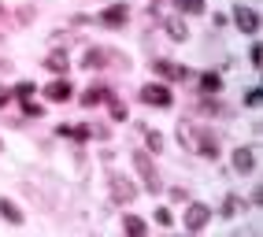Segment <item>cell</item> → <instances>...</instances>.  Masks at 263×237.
I'll list each match as a JSON object with an SVG mask.
<instances>
[{
	"label": "cell",
	"mask_w": 263,
	"mask_h": 237,
	"mask_svg": "<svg viewBox=\"0 0 263 237\" xmlns=\"http://www.w3.org/2000/svg\"><path fill=\"white\" fill-rule=\"evenodd\" d=\"M241 211V196H230V200H226V211L222 215H237Z\"/></svg>",
	"instance_id": "cell-20"
},
{
	"label": "cell",
	"mask_w": 263,
	"mask_h": 237,
	"mask_svg": "<svg viewBox=\"0 0 263 237\" xmlns=\"http://www.w3.org/2000/svg\"><path fill=\"white\" fill-rule=\"evenodd\" d=\"M122 230H126V233H145L148 226H145V219H137V215H126V219H122Z\"/></svg>",
	"instance_id": "cell-11"
},
{
	"label": "cell",
	"mask_w": 263,
	"mask_h": 237,
	"mask_svg": "<svg viewBox=\"0 0 263 237\" xmlns=\"http://www.w3.org/2000/svg\"><path fill=\"white\" fill-rule=\"evenodd\" d=\"M156 219H160V226H171V223H174V219H171V211H167V208H156Z\"/></svg>",
	"instance_id": "cell-21"
},
{
	"label": "cell",
	"mask_w": 263,
	"mask_h": 237,
	"mask_svg": "<svg viewBox=\"0 0 263 237\" xmlns=\"http://www.w3.org/2000/svg\"><path fill=\"white\" fill-rule=\"evenodd\" d=\"M234 19H237V26H241L245 33H256V26H259V19H256L252 8H234Z\"/></svg>",
	"instance_id": "cell-6"
},
{
	"label": "cell",
	"mask_w": 263,
	"mask_h": 237,
	"mask_svg": "<svg viewBox=\"0 0 263 237\" xmlns=\"http://www.w3.org/2000/svg\"><path fill=\"white\" fill-rule=\"evenodd\" d=\"M152 71L160 74V78H189L185 67H174L171 60H156V63H152Z\"/></svg>",
	"instance_id": "cell-5"
},
{
	"label": "cell",
	"mask_w": 263,
	"mask_h": 237,
	"mask_svg": "<svg viewBox=\"0 0 263 237\" xmlns=\"http://www.w3.org/2000/svg\"><path fill=\"white\" fill-rule=\"evenodd\" d=\"M245 104L256 108V104H259V89H249V93H245Z\"/></svg>",
	"instance_id": "cell-22"
},
{
	"label": "cell",
	"mask_w": 263,
	"mask_h": 237,
	"mask_svg": "<svg viewBox=\"0 0 263 237\" xmlns=\"http://www.w3.org/2000/svg\"><path fill=\"white\" fill-rule=\"evenodd\" d=\"M145 137H148V148H152V152H160V148H163V137H160L156 130H145Z\"/></svg>",
	"instance_id": "cell-19"
},
{
	"label": "cell",
	"mask_w": 263,
	"mask_h": 237,
	"mask_svg": "<svg viewBox=\"0 0 263 237\" xmlns=\"http://www.w3.org/2000/svg\"><path fill=\"white\" fill-rule=\"evenodd\" d=\"M200 89L204 93H219L222 89V78L219 74H200Z\"/></svg>",
	"instance_id": "cell-12"
},
{
	"label": "cell",
	"mask_w": 263,
	"mask_h": 237,
	"mask_svg": "<svg viewBox=\"0 0 263 237\" xmlns=\"http://www.w3.org/2000/svg\"><path fill=\"white\" fill-rule=\"evenodd\" d=\"M104 60H108V52H104V48H89L82 67H104Z\"/></svg>",
	"instance_id": "cell-13"
},
{
	"label": "cell",
	"mask_w": 263,
	"mask_h": 237,
	"mask_svg": "<svg viewBox=\"0 0 263 237\" xmlns=\"http://www.w3.org/2000/svg\"><path fill=\"white\" fill-rule=\"evenodd\" d=\"M208 219H212V208H208V204H193V208L185 211V230H193V233L204 230Z\"/></svg>",
	"instance_id": "cell-2"
},
{
	"label": "cell",
	"mask_w": 263,
	"mask_h": 237,
	"mask_svg": "<svg viewBox=\"0 0 263 237\" xmlns=\"http://www.w3.org/2000/svg\"><path fill=\"white\" fill-rule=\"evenodd\" d=\"M41 111H45L41 104H33V100H26V115H41Z\"/></svg>",
	"instance_id": "cell-23"
},
{
	"label": "cell",
	"mask_w": 263,
	"mask_h": 237,
	"mask_svg": "<svg viewBox=\"0 0 263 237\" xmlns=\"http://www.w3.org/2000/svg\"><path fill=\"white\" fill-rule=\"evenodd\" d=\"M111 115L115 118H126V104H111Z\"/></svg>",
	"instance_id": "cell-24"
},
{
	"label": "cell",
	"mask_w": 263,
	"mask_h": 237,
	"mask_svg": "<svg viewBox=\"0 0 263 237\" xmlns=\"http://www.w3.org/2000/svg\"><path fill=\"white\" fill-rule=\"evenodd\" d=\"M200 152L204 156H219V137H212L208 130H200Z\"/></svg>",
	"instance_id": "cell-10"
},
{
	"label": "cell",
	"mask_w": 263,
	"mask_h": 237,
	"mask_svg": "<svg viewBox=\"0 0 263 237\" xmlns=\"http://www.w3.org/2000/svg\"><path fill=\"white\" fill-rule=\"evenodd\" d=\"M0 215L4 219H11V223H23V211L11 204V200H0Z\"/></svg>",
	"instance_id": "cell-14"
},
{
	"label": "cell",
	"mask_w": 263,
	"mask_h": 237,
	"mask_svg": "<svg viewBox=\"0 0 263 237\" xmlns=\"http://www.w3.org/2000/svg\"><path fill=\"white\" fill-rule=\"evenodd\" d=\"M141 100H145V104H156V108H171V89L167 86H156V82H152V86H145L141 89Z\"/></svg>",
	"instance_id": "cell-1"
},
{
	"label": "cell",
	"mask_w": 263,
	"mask_h": 237,
	"mask_svg": "<svg viewBox=\"0 0 263 237\" xmlns=\"http://www.w3.org/2000/svg\"><path fill=\"white\" fill-rule=\"evenodd\" d=\"M100 19L108 23V26H122V23H126V4H111L108 11L100 15Z\"/></svg>",
	"instance_id": "cell-8"
},
{
	"label": "cell",
	"mask_w": 263,
	"mask_h": 237,
	"mask_svg": "<svg viewBox=\"0 0 263 237\" xmlns=\"http://www.w3.org/2000/svg\"><path fill=\"white\" fill-rule=\"evenodd\" d=\"M8 100H11V89H4V86H0V108H4Z\"/></svg>",
	"instance_id": "cell-25"
},
{
	"label": "cell",
	"mask_w": 263,
	"mask_h": 237,
	"mask_svg": "<svg viewBox=\"0 0 263 237\" xmlns=\"http://www.w3.org/2000/svg\"><path fill=\"white\" fill-rule=\"evenodd\" d=\"M163 26L171 30V37H174V41H185V33H189V30H185L178 19H163Z\"/></svg>",
	"instance_id": "cell-15"
},
{
	"label": "cell",
	"mask_w": 263,
	"mask_h": 237,
	"mask_svg": "<svg viewBox=\"0 0 263 237\" xmlns=\"http://www.w3.org/2000/svg\"><path fill=\"white\" fill-rule=\"evenodd\" d=\"M234 167H237V171H252V167H256L252 148H237V152H234Z\"/></svg>",
	"instance_id": "cell-9"
},
{
	"label": "cell",
	"mask_w": 263,
	"mask_h": 237,
	"mask_svg": "<svg viewBox=\"0 0 263 237\" xmlns=\"http://www.w3.org/2000/svg\"><path fill=\"white\" fill-rule=\"evenodd\" d=\"M134 167L141 171V178H145V185H148L152 193L160 189V182H156V171H152V163H148V156H145V152H137V156H134Z\"/></svg>",
	"instance_id": "cell-3"
},
{
	"label": "cell",
	"mask_w": 263,
	"mask_h": 237,
	"mask_svg": "<svg viewBox=\"0 0 263 237\" xmlns=\"http://www.w3.org/2000/svg\"><path fill=\"white\" fill-rule=\"evenodd\" d=\"M108 96H111L108 86H89V89H85V96H82V104H85V108H97V104H104Z\"/></svg>",
	"instance_id": "cell-7"
},
{
	"label": "cell",
	"mask_w": 263,
	"mask_h": 237,
	"mask_svg": "<svg viewBox=\"0 0 263 237\" xmlns=\"http://www.w3.org/2000/svg\"><path fill=\"white\" fill-rule=\"evenodd\" d=\"M71 82H67V78H60V82H52V86L45 89V96L52 100V104H63V100H71Z\"/></svg>",
	"instance_id": "cell-4"
},
{
	"label": "cell",
	"mask_w": 263,
	"mask_h": 237,
	"mask_svg": "<svg viewBox=\"0 0 263 237\" xmlns=\"http://www.w3.org/2000/svg\"><path fill=\"white\" fill-rule=\"evenodd\" d=\"M178 8L189 11V15H200L204 11V0H178Z\"/></svg>",
	"instance_id": "cell-17"
},
{
	"label": "cell",
	"mask_w": 263,
	"mask_h": 237,
	"mask_svg": "<svg viewBox=\"0 0 263 237\" xmlns=\"http://www.w3.org/2000/svg\"><path fill=\"white\" fill-rule=\"evenodd\" d=\"M45 67H48V71H56V74H63V71H67V56H63V52H52Z\"/></svg>",
	"instance_id": "cell-16"
},
{
	"label": "cell",
	"mask_w": 263,
	"mask_h": 237,
	"mask_svg": "<svg viewBox=\"0 0 263 237\" xmlns=\"http://www.w3.org/2000/svg\"><path fill=\"white\" fill-rule=\"evenodd\" d=\"M33 93H37V89H33L30 82H19V86H15V93H11V96H19V100H30Z\"/></svg>",
	"instance_id": "cell-18"
}]
</instances>
